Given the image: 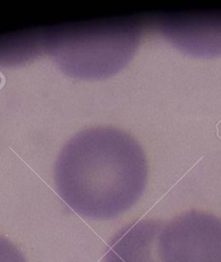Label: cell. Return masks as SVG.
I'll list each match as a JSON object with an SVG mask.
<instances>
[{"mask_svg":"<svg viewBox=\"0 0 221 262\" xmlns=\"http://www.w3.org/2000/svg\"><path fill=\"white\" fill-rule=\"evenodd\" d=\"M146 179L142 147L114 127L81 130L62 147L54 166L60 198L91 219H110L128 210L140 199Z\"/></svg>","mask_w":221,"mask_h":262,"instance_id":"1","label":"cell"},{"mask_svg":"<svg viewBox=\"0 0 221 262\" xmlns=\"http://www.w3.org/2000/svg\"><path fill=\"white\" fill-rule=\"evenodd\" d=\"M160 251L164 262H221V219L191 210L163 223Z\"/></svg>","mask_w":221,"mask_h":262,"instance_id":"2","label":"cell"},{"mask_svg":"<svg viewBox=\"0 0 221 262\" xmlns=\"http://www.w3.org/2000/svg\"><path fill=\"white\" fill-rule=\"evenodd\" d=\"M162 226L150 219L127 224L110 239L104 262H164L159 246Z\"/></svg>","mask_w":221,"mask_h":262,"instance_id":"3","label":"cell"},{"mask_svg":"<svg viewBox=\"0 0 221 262\" xmlns=\"http://www.w3.org/2000/svg\"><path fill=\"white\" fill-rule=\"evenodd\" d=\"M0 262H26L22 251L8 238L0 235Z\"/></svg>","mask_w":221,"mask_h":262,"instance_id":"4","label":"cell"}]
</instances>
